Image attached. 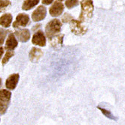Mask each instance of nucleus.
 Returning a JSON list of instances; mask_svg holds the SVG:
<instances>
[{"label":"nucleus","mask_w":125,"mask_h":125,"mask_svg":"<svg viewBox=\"0 0 125 125\" xmlns=\"http://www.w3.org/2000/svg\"><path fill=\"white\" fill-rule=\"evenodd\" d=\"M8 106V104L3 103V102L0 101V115L5 114V112L7 111Z\"/></svg>","instance_id":"nucleus-20"},{"label":"nucleus","mask_w":125,"mask_h":125,"mask_svg":"<svg viewBox=\"0 0 125 125\" xmlns=\"http://www.w3.org/2000/svg\"><path fill=\"white\" fill-rule=\"evenodd\" d=\"M70 29L72 32L76 35H82L87 31V28L82 25V22L78 20H72L69 22Z\"/></svg>","instance_id":"nucleus-3"},{"label":"nucleus","mask_w":125,"mask_h":125,"mask_svg":"<svg viewBox=\"0 0 125 125\" xmlns=\"http://www.w3.org/2000/svg\"><path fill=\"white\" fill-rule=\"evenodd\" d=\"M12 15L9 13L3 14L0 17V26L4 28H8L11 26V22H12Z\"/></svg>","instance_id":"nucleus-13"},{"label":"nucleus","mask_w":125,"mask_h":125,"mask_svg":"<svg viewBox=\"0 0 125 125\" xmlns=\"http://www.w3.org/2000/svg\"><path fill=\"white\" fill-rule=\"evenodd\" d=\"M81 6H82V11L80 16L78 17V21L82 22L90 19L93 16V12H94L93 1L84 0V1L81 2Z\"/></svg>","instance_id":"nucleus-1"},{"label":"nucleus","mask_w":125,"mask_h":125,"mask_svg":"<svg viewBox=\"0 0 125 125\" xmlns=\"http://www.w3.org/2000/svg\"><path fill=\"white\" fill-rule=\"evenodd\" d=\"M8 31L6 29H4L2 28H0V46L3 44L5 39L7 36V34H8Z\"/></svg>","instance_id":"nucleus-17"},{"label":"nucleus","mask_w":125,"mask_h":125,"mask_svg":"<svg viewBox=\"0 0 125 125\" xmlns=\"http://www.w3.org/2000/svg\"><path fill=\"white\" fill-rule=\"evenodd\" d=\"M53 2V1L52 0H43L42 1V3L44 4V5H50V4H51Z\"/></svg>","instance_id":"nucleus-23"},{"label":"nucleus","mask_w":125,"mask_h":125,"mask_svg":"<svg viewBox=\"0 0 125 125\" xmlns=\"http://www.w3.org/2000/svg\"><path fill=\"white\" fill-rule=\"evenodd\" d=\"M10 5H11L10 1H5V0L0 1V13L4 12Z\"/></svg>","instance_id":"nucleus-18"},{"label":"nucleus","mask_w":125,"mask_h":125,"mask_svg":"<svg viewBox=\"0 0 125 125\" xmlns=\"http://www.w3.org/2000/svg\"><path fill=\"white\" fill-rule=\"evenodd\" d=\"M14 36L19 40V41L22 43L27 42L30 38V31L27 29H23L17 30L14 32Z\"/></svg>","instance_id":"nucleus-8"},{"label":"nucleus","mask_w":125,"mask_h":125,"mask_svg":"<svg viewBox=\"0 0 125 125\" xmlns=\"http://www.w3.org/2000/svg\"><path fill=\"white\" fill-rule=\"evenodd\" d=\"M17 47V41L13 33H11L8 35L5 42V49L8 51L14 50Z\"/></svg>","instance_id":"nucleus-11"},{"label":"nucleus","mask_w":125,"mask_h":125,"mask_svg":"<svg viewBox=\"0 0 125 125\" xmlns=\"http://www.w3.org/2000/svg\"><path fill=\"white\" fill-rule=\"evenodd\" d=\"M29 23V15L26 14H19L16 17V20L13 22V27L14 28L26 27Z\"/></svg>","instance_id":"nucleus-4"},{"label":"nucleus","mask_w":125,"mask_h":125,"mask_svg":"<svg viewBox=\"0 0 125 125\" xmlns=\"http://www.w3.org/2000/svg\"><path fill=\"white\" fill-rule=\"evenodd\" d=\"M72 20H73L72 17L70 14H67V13H66V14L63 16V17H62V21H63V22H69V21H71Z\"/></svg>","instance_id":"nucleus-22"},{"label":"nucleus","mask_w":125,"mask_h":125,"mask_svg":"<svg viewBox=\"0 0 125 125\" xmlns=\"http://www.w3.org/2000/svg\"><path fill=\"white\" fill-rule=\"evenodd\" d=\"M14 55V53L13 51H7V52L5 53V56L3 57L2 62V64H3V65L5 64L8 62V60H9L11 57H12V56H13Z\"/></svg>","instance_id":"nucleus-19"},{"label":"nucleus","mask_w":125,"mask_h":125,"mask_svg":"<svg viewBox=\"0 0 125 125\" xmlns=\"http://www.w3.org/2000/svg\"><path fill=\"white\" fill-rule=\"evenodd\" d=\"M1 85H2V79L0 78V86H1Z\"/></svg>","instance_id":"nucleus-25"},{"label":"nucleus","mask_w":125,"mask_h":125,"mask_svg":"<svg viewBox=\"0 0 125 125\" xmlns=\"http://www.w3.org/2000/svg\"><path fill=\"white\" fill-rule=\"evenodd\" d=\"M11 97V93L6 89L0 90V101L8 104Z\"/></svg>","instance_id":"nucleus-14"},{"label":"nucleus","mask_w":125,"mask_h":125,"mask_svg":"<svg viewBox=\"0 0 125 125\" xmlns=\"http://www.w3.org/2000/svg\"><path fill=\"white\" fill-rule=\"evenodd\" d=\"M97 108L101 111V112L103 113V114L106 118H109V119H111V120H113V121H117V120H118V118H116V117H115L114 115H113L109 110H107V109H106L105 108H102V107H100V106H98Z\"/></svg>","instance_id":"nucleus-16"},{"label":"nucleus","mask_w":125,"mask_h":125,"mask_svg":"<svg viewBox=\"0 0 125 125\" xmlns=\"http://www.w3.org/2000/svg\"><path fill=\"white\" fill-rule=\"evenodd\" d=\"M79 2L78 1H66V6L67 8L71 9L78 5Z\"/></svg>","instance_id":"nucleus-21"},{"label":"nucleus","mask_w":125,"mask_h":125,"mask_svg":"<svg viewBox=\"0 0 125 125\" xmlns=\"http://www.w3.org/2000/svg\"><path fill=\"white\" fill-rule=\"evenodd\" d=\"M3 53H4V49H3V47H0V59H1V57L2 56Z\"/></svg>","instance_id":"nucleus-24"},{"label":"nucleus","mask_w":125,"mask_h":125,"mask_svg":"<svg viewBox=\"0 0 125 125\" xmlns=\"http://www.w3.org/2000/svg\"><path fill=\"white\" fill-rule=\"evenodd\" d=\"M63 35H57L49 38V43L51 46L54 49H59L63 46Z\"/></svg>","instance_id":"nucleus-12"},{"label":"nucleus","mask_w":125,"mask_h":125,"mask_svg":"<svg viewBox=\"0 0 125 125\" xmlns=\"http://www.w3.org/2000/svg\"><path fill=\"white\" fill-rule=\"evenodd\" d=\"M18 81H19V74L14 73L8 76V78L6 79L5 86L9 90H14L16 88Z\"/></svg>","instance_id":"nucleus-9"},{"label":"nucleus","mask_w":125,"mask_h":125,"mask_svg":"<svg viewBox=\"0 0 125 125\" xmlns=\"http://www.w3.org/2000/svg\"><path fill=\"white\" fill-rule=\"evenodd\" d=\"M32 43L39 47H44L46 44V39L43 31H38L34 34L32 38Z\"/></svg>","instance_id":"nucleus-7"},{"label":"nucleus","mask_w":125,"mask_h":125,"mask_svg":"<svg viewBox=\"0 0 125 125\" xmlns=\"http://www.w3.org/2000/svg\"><path fill=\"white\" fill-rule=\"evenodd\" d=\"M64 5L60 1H55L49 9V13L52 17H58L63 12Z\"/></svg>","instance_id":"nucleus-5"},{"label":"nucleus","mask_w":125,"mask_h":125,"mask_svg":"<svg viewBox=\"0 0 125 125\" xmlns=\"http://www.w3.org/2000/svg\"><path fill=\"white\" fill-rule=\"evenodd\" d=\"M46 13H47V10L45 7L43 5H40L33 11V13L32 14V19L34 22L41 21L45 18V17H46Z\"/></svg>","instance_id":"nucleus-6"},{"label":"nucleus","mask_w":125,"mask_h":125,"mask_svg":"<svg viewBox=\"0 0 125 125\" xmlns=\"http://www.w3.org/2000/svg\"><path fill=\"white\" fill-rule=\"evenodd\" d=\"M62 27L61 22L58 19L51 20L45 27V33L48 38H51L55 35H57L60 32Z\"/></svg>","instance_id":"nucleus-2"},{"label":"nucleus","mask_w":125,"mask_h":125,"mask_svg":"<svg viewBox=\"0 0 125 125\" xmlns=\"http://www.w3.org/2000/svg\"><path fill=\"white\" fill-rule=\"evenodd\" d=\"M39 2V0H36V1H31V0H29V1H24L22 5V9L24 10H29L31 8L35 7L36 5H37Z\"/></svg>","instance_id":"nucleus-15"},{"label":"nucleus","mask_w":125,"mask_h":125,"mask_svg":"<svg viewBox=\"0 0 125 125\" xmlns=\"http://www.w3.org/2000/svg\"><path fill=\"white\" fill-rule=\"evenodd\" d=\"M43 55L42 51L37 47H33L31 49L29 54V60L32 63H36L39 62V60L41 59V57Z\"/></svg>","instance_id":"nucleus-10"}]
</instances>
